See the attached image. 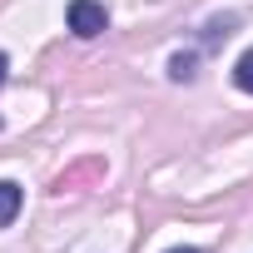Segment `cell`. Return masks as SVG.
Segmentation results:
<instances>
[{
	"label": "cell",
	"instance_id": "6da1fadb",
	"mask_svg": "<svg viewBox=\"0 0 253 253\" xmlns=\"http://www.w3.org/2000/svg\"><path fill=\"white\" fill-rule=\"evenodd\" d=\"M65 25H70L80 40H94V35H104V30H109V10L99 5V0H70Z\"/></svg>",
	"mask_w": 253,
	"mask_h": 253
},
{
	"label": "cell",
	"instance_id": "7a4b0ae2",
	"mask_svg": "<svg viewBox=\"0 0 253 253\" xmlns=\"http://www.w3.org/2000/svg\"><path fill=\"white\" fill-rule=\"evenodd\" d=\"M20 204H25V194H20V184H10V179H0V228H10V223H15V213H20Z\"/></svg>",
	"mask_w": 253,
	"mask_h": 253
},
{
	"label": "cell",
	"instance_id": "3957f363",
	"mask_svg": "<svg viewBox=\"0 0 253 253\" xmlns=\"http://www.w3.org/2000/svg\"><path fill=\"white\" fill-rule=\"evenodd\" d=\"M233 84L253 94V50H243V55H238V65H233Z\"/></svg>",
	"mask_w": 253,
	"mask_h": 253
},
{
	"label": "cell",
	"instance_id": "277c9868",
	"mask_svg": "<svg viewBox=\"0 0 253 253\" xmlns=\"http://www.w3.org/2000/svg\"><path fill=\"white\" fill-rule=\"evenodd\" d=\"M169 80H194V55H174L169 60Z\"/></svg>",
	"mask_w": 253,
	"mask_h": 253
},
{
	"label": "cell",
	"instance_id": "5b68a950",
	"mask_svg": "<svg viewBox=\"0 0 253 253\" xmlns=\"http://www.w3.org/2000/svg\"><path fill=\"white\" fill-rule=\"evenodd\" d=\"M5 70H10V60H5V55H0V84H5Z\"/></svg>",
	"mask_w": 253,
	"mask_h": 253
},
{
	"label": "cell",
	"instance_id": "8992f818",
	"mask_svg": "<svg viewBox=\"0 0 253 253\" xmlns=\"http://www.w3.org/2000/svg\"><path fill=\"white\" fill-rule=\"evenodd\" d=\"M169 253H199V248H169Z\"/></svg>",
	"mask_w": 253,
	"mask_h": 253
}]
</instances>
